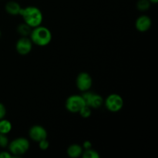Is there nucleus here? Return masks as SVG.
<instances>
[{
  "instance_id": "f257e3e1",
  "label": "nucleus",
  "mask_w": 158,
  "mask_h": 158,
  "mask_svg": "<svg viewBox=\"0 0 158 158\" xmlns=\"http://www.w3.org/2000/svg\"><path fill=\"white\" fill-rule=\"evenodd\" d=\"M20 15L23 17L24 23L31 28L40 26L43 23V15L41 10L35 6H27L22 8Z\"/></svg>"
},
{
  "instance_id": "f03ea898",
  "label": "nucleus",
  "mask_w": 158,
  "mask_h": 158,
  "mask_svg": "<svg viewBox=\"0 0 158 158\" xmlns=\"http://www.w3.org/2000/svg\"><path fill=\"white\" fill-rule=\"evenodd\" d=\"M29 39L32 44L39 46H47L52 40V33L48 28L43 26H39L32 28Z\"/></svg>"
},
{
  "instance_id": "7ed1b4c3",
  "label": "nucleus",
  "mask_w": 158,
  "mask_h": 158,
  "mask_svg": "<svg viewBox=\"0 0 158 158\" xmlns=\"http://www.w3.org/2000/svg\"><path fill=\"white\" fill-rule=\"evenodd\" d=\"M8 148L12 157H19L27 152L29 149V141L25 137H18L9 143Z\"/></svg>"
},
{
  "instance_id": "20e7f679",
  "label": "nucleus",
  "mask_w": 158,
  "mask_h": 158,
  "mask_svg": "<svg viewBox=\"0 0 158 158\" xmlns=\"http://www.w3.org/2000/svg\"><path fill=\"white\" fill-rule=\"evenodd\" d=\"M105 106L109 111L116 113L123 108V100L121 96L117 94H112L108 96L104 101Z\"/></svg>"
},
{
  "instance_id": "39448f33",
  "label": "nucleus",
  "mask_w": 158,
  "mask_h": 158,
  "mask_svg": "<svg viewBox=\"0 0 158 158\" xmlns=\"http://www.w3.org/2000/svg\"><path fill=\"white\" fill-rule=\"evenodd\" d=\"M85 105H86V103H85V101L82 96L77 95V94L69 96L66 101V110L69 112L73 113V114L79 113V111Z\"/></svg>"
},
{
  "instance_id": "423d86ee",
  "label": "nucleus",
  "mask_w": 158,
  "mask_h": 158,
  "mask_svg": "<svg viewBox=\"0 0 158 158\" xmlns=\"http://www.w3.org/2000/svg\"><path fill=\"white\" fill-rule=\"evenodd\" d=\"M82 97L84 100L86 105H88L93 109H97L100 108L103 105V97L100 95L87 90L83 92Z\"/></svg>"
},
{
  "instance_id": "0eeeda50",
  "label": "nucleus",
  "mask_w": 158,
  "mask_h": 158,
  "mask_svg": "<svg viewBox=\"0 0 158 158\" xmlns=\"http://www.w3.org/2000/svg\"><path fill=\"white\" fill-rule=\"evenodd\" d=\"M76 84H77V88L82 92L89 90L93 84L92 77L86 72L80 73L77 77Z\"/></svg>"
},
{
  "instance_id": "6e6552de",
  "label": "nucleus",
  "mask_w": 158,
  "mask_h": 158,
  "mask_svg": "<svg viewBox=\"0 0 158 158\" xmlns=\"http://www.w3.org/2000/svg\"><path fill=\"white\" fill-rule=\"evenodd\" d=\"M32 48V43L29 37L22 36L17 41L15 49L19 54L26 56L31 52Z\"/></svg>"
},
{
  "instance_id": "1a4fd4ad",
  "label": "nucleus",
  "mask_w": 158,
  "mask_h": 158,
  "mask_svg": "<svg viewBox=\"0 0 158 158\" xmlns=\"http://www.w3.org/2000/svg\"><path fill=\"white\" fill-rule=\"evenodd\" d=\"M29 135L31 140L38 143L47 138V131L40 125H34L29 129Z\"/></svg>"
},
{
  "instance_id": "9d476101",
  "label": "nucleus",
  "mask_w": 158,
  "mask_h": 158,
  "mask_svg": "<svg viewBox=\"0 0 158 158\" xmlns=\"http://www.w3.org/2000/svg\"><path fill=\"white\" fill-rule=\"evenodd\" d=\"M151 25H152L151 19L146 15H140V17L137 18V19L136 20L135 23L136 29H137L139 32H147L148 30H149L150 28L151 27Z\"/></svg>"
},
{
  "instance_id": "9b49d317",
  "label": "nucleus",
  "mask_w": 158,
  "mask_h": 158,
  "mask_svg": "<svg viewBox=\"0 0 158 158\" xmlns=\"http://www.w3.org/2000/svg\"><path fill=\"white\" fill-rule=\"evenodd\" d=\"M5 9H6V12L10 15H16L20 14L22 7L17 2L9 1L6 3Z\"/></svg>"
},
{
  "instance_id": "f8f14e48",
  "label": "nucleus",
  "mask_w": 158,
  "mask_h": 158,
  "mask_svg": "<svg viewBox=\"0 0 158 158\" xmlns=\"http://www.w3.org/2000/svg\"><path fill=\"white\" fill-rule=\"evenodd\" d=\"M83 151V147H81L79 144H77V143H74V144H71L70 146H69V148H67L66 152H67L68 156H69V157L76 158L82 156Z\"/></svg>"
},
{
  "instance_id": "ddd939ff",
  "label": "nucleus",
  "mask_w": 158,
  "mask_h": 158,
  "mask_svg": "<svg viewBox=\"0 0 158 158\" xmlns=\"http://www.w3.org/2000/svg\"><path fill=\"white\" fill-rule=\"evenodd\" d=\"M12 123L10 121L6 119H2L0 120V134H8L12 131Z\"/></svg>"
},
{
  "instance_id": "4468645a",
  "label": "nucleus",
  "mask_w": 158,
  "mask_h": 158,
  "mask_svg": "<svg viewBox=\"0 0 158 158\" xmlns=\"http://www.w3.org/2000/svg\"><path fill=\"white\" fill-rule=\"evenodd\" d=\"M32 28H31L30 26H28L26 23H22L20 24L19 26H18L17 28V32H19L21 36H24V37H28L29 36L31 33V31H32Z\"/></svg>"
},
{
  "instance_id": "2eb2a0df",
  "label": "nucleus",
  "mask_w": 158,
  "mask_h": 158,
  "mask_svg": "<svg viewBox=\"0 0 158 158\" xmlns=\"http://www.w3.org/2000/svg\"><path fill=\"white\" fill-rule=\"evenodd\" d=\"M151 7V2L149 0H138L137 2V8L138 10L144 12Z\"/></svg>"
},
{
  "instance_id": "dca6fc26",
  "label": "nucleus",
  "mask_w": 158,
  "mask_h": 158,
  "mask_svg": "<svg viewBox=\"0 0 158 158\" xmlns=\"http://www.w3.org/2000/svg\"><path fill=\"white\" fill-rule=\"evenodd\" d=\"M82 157L83 158H100V154H98L97 151L89 148V149L85 150L83 151Z\"/></svg>"
},
{
  "instance_id": "f3484780",
  "label": "nucleus",
  "mask_w": 158,
  "mask_h": 158,
  "mask_svg": "<svg viewBox=\"0 0 158 158\" xmlns=\"http://www.w3.org/2000/svg\"><path fill=\"white\" fill-rule=\"evenodd\" d=\"M92 108L90 106H89L88 105H85L82 107V109L79 111V114H80L82 117L83 118H88V117H90L91 114H92V110H91Z\"/></svg>"
},
{
  "instance_id": "a211bd4d",
  "label": "nucleus",
  "mask_w": 158,
  "mask_h": 158,
  "mask_svg": "<svg viewBox=\"0 0 158 158\" xmlns=\"http://www.w3.org/2000/svg\"><path fill=\"white\" fill-rule=\"evenodd\" d=\"M7 134H0V148H5L9 145V138H8Z\"/></svg>"
},
{
  "instance_id": "6ab92c4d",
  "label": "nucleus",
  "mask_w": 158,
  "mask_h": 158,
  "mask_svg": "<svg viewBox=\"0 0 158 158\" xmlns=\"http://www.w3.org/2000/svg\"><path fill=\"white\" fill-rule=\"evenodd\" d=\"M38 143H39V148H40L41 150H46L48 149L49 147V143L46 139H44V140L38 142Z\"/></svg>"
},
{
  "instance_id": "aec40b11",
  "label": "nucleus",
  "mask_w": 158,
  "mask_h": 158,
  "mask_svg": "<svg viewBox=\"0 0 158 158\" xmlns=\"http://www.w3.org/2000/svg\"><path fill=\"white\" fill-rule=\"evenodd\" d=\"M6 114V106H4V104H2V103H0V120L5 118Z\"/></svg>"
},
{
  "instance_id": "412c9836",
  "label": "nucleus",
  "mask_w": 158,
  "mask_h": 158,
  "mask_svg": "<svg viewBox=\"0 0 158 158\" xmlns=\"http://www.w3.org/2000/svg\"><path fill=\"white\" fill-rule=\"evenodd\" d=\"M12 155L7 151H1L0 152V158H11Z\"/></svg>"
},
{
  "instance_id": "4be33fe9",
  "label": "nucleus",
  "mask_w": 158,
  "mask_h": 158,
  "mask_svg": "<svg viewBox=\"0 0 158 158\" xmlns=\"http://www.w3.org/2000/svg\"><path fill=\"white\" fill-rule=\"evenodd\" d=\"M83 148H84V150L92 148V143H91V142L89 141V140H86V141L83 143Z\"/></svg>"
},
{
  "instance_id": "5701e85b",
  "label": "nucleus",
  "mask_w": 158,
  "mask_h": 158,
  "mask_svg": "<svg viewBox=\"0 0 158 158\" xmlns=\"http://www.w3.org/2000/svg\"><path fill=\"white\" fill-rule=\"evenodd\" d=\"M151 3H154V4H157L158 2V0H149Z\"/></svg>"
},
{
  "instance_id": "b1692460",
  "label": "nucleus",
  "mask_w": 158,
  "mask_h": 158,
  "mask_svg": "<svg viewBox=\"0 0 158 158\" xmlns=\"http://www.w3.org/2000/svg\"><path fill=\"white\" fill-rule=\"evenodd\" d=\"M1 34H2L1 33V31H0V37H1Z\"/></svg>"
}]
</instances>
